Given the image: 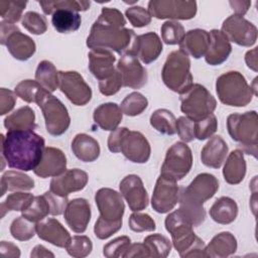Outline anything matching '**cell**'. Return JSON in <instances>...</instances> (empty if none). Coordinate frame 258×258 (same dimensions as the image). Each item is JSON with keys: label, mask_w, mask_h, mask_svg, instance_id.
I'll list each match as a JSON object with an SVG mask.
<instances>
[{"label": "cell", "mask_w": 258, "mask_h": 258, "mask_svg": "<svg viewBox=\"0 0 258 258\" xmlns=\"http://www.w3.org/2000/svg\"><path fill=\"white\" fill-rule=\"evenodd\" d=\"M45 149L44 139L33 130H12L1 134L2 169L4 161L10 168L21 171L34 170Z\"/></svg>", "instance_id": "cell-1"}, {"label": "cell", "mask_w": 258, "mask_h": 258, "mask_svg": "<svg viewBox=\"0 0 258 258\" xmlns=\"http://www.w3.org/2000/svg\"><path fill=\"white\" fill-rule=\"evenodd\" d=\"M219 189V180L211 173H200L184 188L180 189L179 208L181 215L194 227L205 222L206 211L204 203L212 199Z\"/></svg>", "instance_id": "cell-2"}, {"label": "cell", "mask_w": 258, "mask_h": 258, "mask_svg": "<svg viewBox=\"0 0 258 258\" xmlns=\"http://www.w3.org/2000/svg\"><path fill=\"white\" fill-rule=\"evenodd\" d=\"M137 36L134 30L126 28L125 25L109 22L98 17L87 37V46L91 49L114 50L120 55H135Z\"/></svg>", "instance_id": "cell-3"}, {"label": "cell", "mask_w": 258, "mask_h": 258, "mask_svg": "<svg viewBox=\"0 0 258 258\" xmlns=\"http://www.w3.org/2000/svg\"><path fill=\"white\" fill-rule=\"evenodd\" d=\"M108 148L113 153L121 152L134 163H146L151 153L146 137L141 132L131 131L126 127L111 131L108 137Z\"/></svg>", "instance_id": "cell-4"}, {"label": "cell", "mask_w": 258, "mask_h": 258, "mask_svg": "<svg viewBox=\"0 0 258 258\" xmlns=\"http://www.w3.org/2000/svg\"><path fill=\"white\" fill-rule=\"evenodd\" d=\"M227 129L231 138L246 154L257 157L258 117L256 111L234 113L227 118Z\"/></svg>", "instance_id": "cell-5"}, {"label": "cell", "mask_w": 258, "mask_h": 258, "mask_svg": "<svg viewBox=\"0 0 258 258\" xmlns=\"http://www.w3.org/2000/svg\"><path fill=\"white\" fill-rule=\"evenodd\" d=\"M216 92L219 100L231 107H245L256 96L245 77L237 71L221 75L216 81Z\"/></svg>", "instance_id": "cell-6"}, {"label": "cell", "mask_w": 258, "mask_h": 258, "mask_svg": "<svg viewBox=\"0 0 258 258\" xmlns=\"http://www.w3.org/2000/svg\"><path fill=\"white\" fill-rule=\"evenodd\" d=\"M161 78L164 85L172 92L179 95L186 92L194 84L188 55L180 49L171 51L163 64Z\"/></svg>", "instance_id": "cell-7"}, {"label": "cell", "mask_w": 258, "mask_h": 258, "mask_svg": "<svg viewBox=\"0 0 258 258\" xmlns=\"http://www.w3.org/2000/svg\"><path fill=\"white\" fill-rule=\"evenodd\" d=\"M35 103L42 111L45 129L48 134L59 136L67 132L71 124V118L67 107L60 100L43 89L39 93Z\"/></svg>", "instance_id": "cell-8"}, {"label": "cell", "mask_w": 258, "mask_h": 258, "mask_svg": "<svg viewBox=\"0 0 258 258\" xmlns=\"http://www.w3.org/2000/svg\"><path fill=\"white\" fill-rule=\"evenodd\" d=\"M179 99L181 112L194 122L213 114L217 107L214 96L201 84H192L186 92L180 95Z\"/></svg>", "instance_id": "cell-9"}, {"label": "cell", "mask_w": 258, "mask_h": 258, "mask_svg": "<svg viewBox=\"0 0 258 258\" xmlns=\"http://www.w3.org/2000/svg\"><path fill=\"white\" fill-rule=\"evenodd\" d=\"M0 42L6 45L15 59L21 61L29 59L36 50L35 42L31 37L22 33L16 25L5 21L0 23Z\"/></svg>", "instance_id": "cell-10"}, {"label": "cell", "mask_w": 258, "mask_h": 258, "mask_svg": "<svg viewBox=\"0 0 258 258\" xmlns=\"http://www.w3.org/2000/svg\"><path fill=\"white\" fill-rule=\"evenodd\" d=\"M192 166V153L184 142H175L166 151L160 168V175L180 180L188 174Z\"/></svg>", "instance_id": "cell-11"}, {"label": "cell", "mask_w": 258, "mask_h": 258, "mask_svg": "<svg viewBox=\"0 0 258 258\" xmlns=\"http://www.w3.org/2000/svg\"><path fill=\"white\" fill-rule=\"evenodd\" d=\"M148 12L157 19L188 20L197 14V2L188 0H151Z\"/></svg>", "instance_id": "cell-12"}, {"label": "cell", "mask_w": 258, "mask_h": 258, "mask_svg": "<svg viewBox=\"0 0 258 258\" xmlns=\"http://www.w3.org/2000/svg\"><path fill=\"white\" fill-rule=\"evenodd\" d=\"M165 229L170 234L172 245L179 256L184 253L198 237L194 232V226L179 213L178 210L170 213L164 221Z\"/></svg>", "instance_id": "cell-13"}, {"label": "cell", "mask_w": 258, "mask_h": 258, "mask_svg": "<svg viewBox=\"0 0 258 258\" xmlns=\"http://www.w3.org/2000/svg\"><path fill=\"white\" fill-rule=\"evenodd\" d=\"M58 88L76 106H85L92 99V89L78 72L59 71Z\"/></svg>", "instance_id": "cell-14"}, {"label": "cell", "mask_w": 258, "mask_h": 258, "mask_svg": "<svg viewBox=\"0 0 258 258\" xmlns=\"http://www.w3.org/2000/svg\"><path fill=\"white\" fill-rule=\"evenodd\" d=\"M221 31L229 41L240 46L250 47L257 40V27L243 16L237 14H233L224 20Z\"/></svg>", "instance_id": "cell-15"}, {"label": "cell", "mask_w": 258, "mask_h": 258, "mask_svg": "<svg viewBox=\"0 0 258 258\" xmlns=\"http://www.w3.org/2000/svg\"><path fill=\"white\" fill-rule=\"evenodd\" d=\"M180 187L178 186L176 180L159 175L153 189L151 207L156 213H168L178 203Z\"/></svg>", "instance_id": "cell-16"}, {"label": "cell", "mask_w": 258, "mask_h": 258, "mask_svg": "<svg viewBox=\"0 0 258 258\" xmlns=\"http://www.w3.org/2000/svg\"><path fill=\"white\" fill-rule=\"evenodd\" d=\"M95 203L102 220L111 223L122 222L125 205L121 194L109 187H102L95 195Z\"/></svg>", "instance_id": "cell-17"}, {"label": "cell", "mask_w": 258, "mask_h": 258, "mask_svg": "<svg viewBox=\"0 0 258 258\" xmlns=\"http://www.w3.org/2000/svg\"><path fill=\"white\" fill-rule=\"evenodd\" d=\"M120 194L132 212H140L148 206V195L142 179L136 174L126 175L119 184Z\"/></svg>", "instance_id": "cell-18"}, {"label": "cell", "mask_w": 258, "mask_h": 258, "mask_svg": "<svg viewBox=\"0 0 258 258\" xmlns=\"http://www.w3.org/2000/svg\"><path fill=\"white\" fill-rule=\"evenodd\" d=\"M117 71L121 75L124 87L140 89L147 83V72L136 55H121L117 63Z\"/></svg>", "instance_id": "cell-19"}, {"label": "cell", "mask_w": 258, "mask_h": 258, "mask_svg": "<svg viewBox=\"0 0 258 258\" xmlns=\"http://www.w3.org/2000/svg\"><path fill=\"white\" fill-rule=\"evenodd\" d=\"M89 180L86 171L73 168L68 169L57 176H53L50 180L49 190L61 197H68L70 194L85 188Z\"/></svg>", "instance_id": "cell-20"}, {"label": "cell", "mask_w": 258, "mask_h": 258, "mask_svg": "<svg viewBox=\"0 0 258 258\" xmlns=\"http://www.w3.org/2000/svg\"><path fill=\"white\" fill-rule=\"evenodd\" d=\"M63 217L68 226L75 233H84L91 220L90 203L83 198L70 201L63 212Z\"/></svg>", "instance_id": "cell-21"}, {"label": "cell", "mask_w": 258, "mask_h": 258, "mask_svg": "<svg viewBox=\"0 0 258 258\" xmlns=\"http://www.w3.org/2000/svg\"><path fill=\"white\" fill-rule=\"evenodd\" d=\"M67 170V157L64 153L55 147H45L42 158L36 168L33 170L34 173L41 177H53L60 175Z\"/></svg>", "instance_id": "cell-22"}, {"label": "cell", "mask_w": 258, "mask_h": 258, "mask_svg": "<svg viewBox=\"0 0 258 258\" xmlns=\"http://www.w3.org/2000/svg\"><path fill=\"white\" fill-rule=\"evenodd\" d=\"M35 232L38 238L59 248H67L72 238L59 221L53 218H44L37 222L35 224Z\"/></svg>", "instance_id": "cell-23"}, {"label": "cell", "mask_w": 258, "mask_h": 258, "mask_svg": "<svg viewBox=\"0 0 258 258\" xmlns=\"http://www.w3.org/2000/svg\"><path fill=\"white\" fill-rule=\"evenodd\" d=\"M89 70L92 75L99 81L104 80L114 74L116 69L114 63L116 56L109 49L95 48L88 53Z\"/></svg>", "instance_id": "cell-24"}, {"label": "cell", "mask_w": 258, "mask_h": 258, "mask_svg": "<svg viewBox=\"0 0 258 258\" xmlns=\"http://www.w3.org/2000/svg\"><path fill=\"white\" fill-rule=\"evenodd\" d=\"M211 42L205 60L210 66H220L225 62L232 52V45L226 35L218 29L210 31Z\"/></svg>", "instance_id": "cell-25"}, {"label": "cell", "mask_w": 258, "mask_h": 258, "mask_svg": "<svg viewBox=\"0 0 258 258\" xmlns=\"http://www.w3.org/2000/svg\"><path fill=\"white\" fill-rule=\"evenodd\" d=\"M211 42L210 32L205 29H190L188 30L179 43L180 50L195 58L205 56Z\"/></svg>", "instance_id": "cell-26"}, {"label": "cell", "mask_w": 258, "mask_h": 258, "mask_svg": "<svg viewBox=\"0 0 258 258\" xmlns=\"http://www.w3.org/2000/svg\"><path fill=\"white\" fill-rule=\"evenodd\" d=\"M228 145L219 135L212 137L201 151V160L204 165L220 168L228 155Z\"/></svg>", "instance_id": "cell-27"}, {"label": "cell", "mask_w": 258, "mask_h": 258, "mask_svg": "<svg viewBox=\"0 0 258 258\" xmlns=\"http://www.w3.org/2000/svg\"><path fill=\"white\" fill-rule=\"evenodd\" d=\"M162 42L155 32H147L137 36L135 55L145 64L156 60L162 51Z\"/></svg>", "instance_id": "cell-28"}, {"label": "cell", "mask_w": 258, "mask_h": 258, "mask_svg": "<svg viewBox=\"0 0 258 258\" xmlns=\"http://www.w3.org/2000/svg\"><path fill=\"white\" fill-rule=\"evenodd\" d=\"M95 123L105 131H114L122 121L123 113L116 103H104L94 110Z\"/></svg>", "instance_id": "cell-29"}, {"label": "cell", "mask_w": 258, "mask_h": 258, "mask_svg": "<svg viewBox=\"0 0 258 258\" xmlns=\"http://www.w3.org/2000/svg\"><path fill=\"white\" fill-rule=\"evenodd\" d=\"M72 151L83 162H93L100 156V145L91 135L77 134L72 141Z\"/></svg>", "instance_id": "cell-30"}, {"label": "cell", "mask_w": 258, "mask_h": 258, "mask_svg": "<svg viewBox=\"0 0 258 258\" xmlns=\"http://www.w3.org/2000/svg\"><path fill=\"white\" fill-rule=\"evenodd\" d=\"M237 240L230 232L217 234L205 247L206 257L224 258L234 254L237 250Z\"/></svg>", "instance_id": "cell-31"}, {"label": "cell", "mask_w": 258, "mask_h": 258, "mask_svg": "<svg viewBox=\"0 0 258 258\" xmlns=\"http://www.w3.org/2000/svg\"><path fill=\"white\" fill-rule=\"evenodd\" d=\"M246 168L244 152L241 149H235L228 155L224 164V179L230 184H238L244 179Z\"/></svg>", "instance_id": "cell-32"}, {"label": "cell", "mask_w": 258, "mask_h": 258, "mask_svg": "<svg viewBox=\"0 0 258 258\" xmlns=\"http://www.w3.org/2000/svg\"><path fill=\"white\" fill-rule=\"evenodd\" d=\"M1 194L3 197L6 191H24L34 187V180L24 172L16 170H7L1 176Z\"/></svg>", "instance_id": "cell-33"}, {"label": "cell", "mask_w": 258, "mask_h": 258, "mask_svg": "<svg viewBox=\"0 0 258 258\" xmlns=\"http://www.w3.org/2000/svg\"><path fill=\"white\" fill-rule=\"evenodd\" d=\"M210 216L218 224H231L238 216V206L233 199L221 197L211 207Z\"/></svg>", "instance_id": "cell-34"}, {"label": "cell", "mask_w": 258, "mask_h": 258, "mask_svg": "<svg viewBox=\"0 0 258 258\" xmlns=\"http://www.w3.org/2000/svg\"><path fill=\"white\" fill-rule=\"evenodd\" d=\"M4 126L7 131L33 130L36 128L34 111L29 106L20 107L4 119Z\"/></svg>", "instance_id": "cell-35"}, {"label": "cell", "mask_w": 258, "mask_h": 258, "mask_svg": "<svg viewBox=\"0 0 258 258\" xmlns=\"http://www.w3.org/2000/svg\"><path fill=\"white\" fill-rule=\"evenodd\" d=\"M51 23L59 33H70L78 30L82 23L81 15L71 9H58L52 13Z\"/></svg>", "instance_id": "cell-36"}, {"label": "cell", "mask_w": 258, "mask_h": 258, "mask_svg": "<svg viewBox=\"0 0 258 258\" xmlns=\"http://www.w3.org/2000/svg\"><path fill=\"white\" fill-rule=\"evenodd\" d=\"M35 81L46 91L52 93L58 88V72L49 60H42L35 71Z\"/></svg>", "instance_id": "cell-37"}, {"label": "cell", "mask_w": 258, "mask_h": 258, "mask_svg": "<svg viewBox=\"0 0 258 258\" xmlns=\"http://www.w3.org/2000/svg\"><path fill=\"white\" fill-rule=\"evenodd\" d=\"M150 125L159 133L173 135L176 133V118L167 109H157L150 116Z\"/></svg>", "instance_id": "cell-38"}, {"label": "cell", "mask_w": 258, "mask_h": 258, "mask_svg": "<svg viewBox=\"0 0 258 258\" xmlns=\"http://www.w3.org/2000/svg\"><path fill=\"white\" fill-rule=\"evenodd\" d=\"M44 14L49 15L58 9H71L76 12L87 11L90 6V1L84 0H54V1H38Z\"/></svg>", "instance_id": "cell-39"}, {"label": "cell", "mask_w": 258, "mask_h": 258, "mask_svg": "<svg viewBox=\"0 0 258 258\" xmlns=\"http://www.w3.org/2000/svg\"><path fill=\"white\" fill-rule=\"evenodd\" d=\"M33 198L34 196L30 192L16 191L14 194H10L6 198V200L1 203V206H0L1 218H3L5 214L9 211L23 212L31 204Z\"/></svg>", "instance_id": "cell-40"}, {"label": "cell", "mask_w": 258, "mask_h": 258, "mask_svg": "<svg viewBox=\"0 0 258 258\" xmlns=\"http://www.w3.org/2000/svg\"><path fill=\"white\" fill-rule=\"evenodd\" d=\"M143 243L148 248L150 257L165 258L171 250V243L165 236L161 234H152L144 238Z\"/></svg>", "instance_id": "cell-41"}, {"label": "cell", "mask_w": 258, "mask_h": 258, "mask_svg": "<svg viewBox=\"0 0 258 258\" xmlns=\"http://www.w3.org/2000/svg\"><path fill=\"white\" fill-rule=\"evenodd\" d=\"M50 215V206L44 195L33 198L31 204L22 212V216L27 220L37 223Z\"/></svg>", "instance_id": "cell-42"}, {"label": "cell", "mask_w": 258, "mask_h": 258, "mask_svg": "<svg viewBox=\"0 0 258 258\" xmlns=\"http://www.w3.org/2000/svg\"><path fill=\"white\" fill-rule=\"evenodd\" d=\"M147 106L148 100L146 97L138 92H133L124 98V100L121 102L120 108L123 114L134 117L143 113Z\"/></svg>", "instance_id": "cell-43"}, {"label": "cell", "mask_w": 258, "mask_h": 258, "mask_svg": "<svg viewBox=\"0 0 258 258\" xmlns=\"http://www.w3.org/2000/svg\"><path fill=\"white\" fill-rule=\"evenodd\" d=\"M27 4V1H12L1 0L0 1V15L2 21L14 24L20 20L22 12Z\"/></svg>", "instance_id": "cell-44"}, {"label": "cell", "mask_w": 258, "mask_h": 258, "mask_svg": "<svg viewBox=\"0 0 258 258\" xmlns=\"http://www.w3.org/2000/svg\"><path fill=\"white\" fill-rule=\"evenodd\" d=\"M35 233V225H33V222L23 216L14 219L10 225V234L18 241H28Z\"/></svg>", "instance_id": "cell-45"}, {"label": "cell", "mask_w": 258, "mask_h": 258, "mask_svg": "<svg viewBox=\"0 0 258 258\" xmlns=\"http://www.w3.org/2000/svg\"><path fill=\"white\" fill-rule=\"evenodd\" d=\"M160 31L163 42L169 45L179 44L185 34L183 26L178 21L174 20L165 21L161 25Z\"/></svg>", "instance_id": "cell-46"}, {"label": "cell", "mask_w": 258, "mask_h": 258, "mask_svg": "<svg viewBox=\"0 0 258 258\" xmlns=\"http://www.w3.org/2000/svg\"><path fill=\"white\" fill-rule=\"evenodd\" d=\"M66 249L70 256L75 258H84L92 252L93 244L89 237L85 235H77L71 238Z\"/></svg>", "instance_id": "cell-47"}, {"label": "cell", "mask_w": 258, "mask_h": 258, "mask_svg": "<svg viewBox=\"0 0 258 258\" xmlns=\"http://www.w3.org/2000/svg\"><path fill=\"white\" fill-rule=\"evenodd\" d=\"M21 24L26 30L35 35L43 34L47 30V21L45 16L35 11L26 12L22 16Z\"/></svg>", "instance_id": "cell-48"}, {"label": "cell", "mask_w": 258, "mask_h": 258, "mask_svg": "<svg viewBox=\"0 0 258 258\" xmlns=\"http://www.w3.org/2000/svg\"><path fill=\"white\" fill-rule=\"evenodd\" d=\"M43 88L36 82L32 80H23L18 83L14 89L17 97L26 103H35L39 93Z\"/></svg>", "instance_id": "cell-49"}, {"label": "cell", "mask_w": 258, "mask_h": 258, "mask_svg": "<svg viewBox=\"0 0 258 258\" xmlns=\"http://www.w3.org/2000/svg\"><path fill=\"white\" fill-rule=\"evenodd\" d=\"M129 228L133 232H152L156 229L154 220L148 214L134 212L129 217Z\"/></svg>", "instance_id": "cell-50"}, {"label": "cell", "mask_w": 258, "mask_h": 258, "mask_svg": "<svg viewBox=\"0 0 258 258\" xmlns=\"http://www.w3.org/2000/svg\"><path fill=\"white\" fill-rule=\"evenodd\" d=\"M218 129V121L214 114L205 119L195 122V137L199 140H206L212 137Z\"/></svg>", "instance_id": "cell-51"}, {"label": "cell", "mask_w": 258, "mask_h": 258, "mask_svg": "<svg viewBox=\"0 0 258 258\" xmlns=\"http://www.w3.org/2000/svg\"><path fill=\"white\" fill-rule=\"evenodd\" d=\"M131 244V240L128 236H121L113 239L103 247V254L107 258H119L123 257L125 251Z\"/></svg>", "instance_id": "cell-52"}, {"label": "cell", "mask_w": 258, "mask_h": 258, "mask_svg": "<svg viewBox=\"0 0 258 258\" xmlns=\"http://www.w3.org/2000/svg\"><path fill=\"white\" fill-rule=\"evenodd\" d=\"M125 15L129 22L137 28L144 27L151 22L150 13L142 6H132L127 8Z\"/></svg>", "instance_id": "cell-53"}, {"label": "cell", "mask_w": 258, "mask_h": 258, "mask_svg": "<svg viewBox=\"0 0 258 258\" xmlns=\"http://www.w3.org/2000/svg\"><path fill=\"white\" fill-rule=\"evenodd\" d=\"M123 86V81L120 73L117 71L114 72L110 77L99 81V91L104 96H112L119 92Z\"/></svg>", "instance_id": "cell-54"}, {"label": "cell", "mask_w": 258, "mask_h": 258, "mask_svg": "<svg viewBox=\"0 0 258 258\" xmlns=\"http://www.w3.org/2000/svg\"><path fill=\"white\" fill-rule=\"evenodd\" d=\"M122 223L123 222H119V223L106 222L99 217L94 226V233L96 237L101 240L108 239L109 237L117 233L122 228Z\"/></svg>", "instance_id": "cell-55"}, {"label": "cell", "mask_w": 258, "mask_h": 258, "mask_svg": "<svg viewBox=\"0 0 258 258\" xmlns=\"http://www.w3.org/2000/svg\"><path fill=\"white\" fill-rule=\"evenodd\" d=\"M176 132L179 138L184 142H191L195 137V122L185 116L176 119Z\"/></svg>", "instance_id": "cell-56"}, {"label": "cell", "mask_w": 258, "mask_h": 258, "mask_svg": "<svg viewBox=\"0 0 258 258\" xmlns=\"http://www.w3.org/2000/svg\"><path fill=\"white\" fill-rule=\"evenodd\" d=\"M43 195L45 196V198L47 199V201L49 203L50 215L59 216L64 212V210L69 204L68 197H61V196L55 195L50 190L45 191Z\"/></svg>", "instance_id": "cell-57"}, {"label": "cell", "mask_w": 258, "mask_h": 258, "mask_svg": "<svg viewBox=\"0 0 258 258\" xmlns=\"http://www.w3.org/2000/svg\"><path fill=\"white\" fill-rule=\"evenodd\" d=\"M16 94L8 89H0V115L9 113L15 106Z\"/></svg>", "instance_id": "cell-58"}, {"label": "cell", "mask_w": 258, "mask_h": 258, "mask_svg": "<svg viewBox=\"0 0 258 258\" xmlns=\"http://www.w3.org/2000/svg\"><path fill=\"white\" fill-rule=\"evenodd\" d=\"M124 258H132V257H150L148 248L144 243H134L130 244L128 249L125 251Z\"/></svg>", "instance_id": "cell-59"}, {"label": "cell", "mask_w": 258, "mask_h": 258, "mask_svg": "<svg viewBox=\"0 0 258 258\" xmlns=\"http://www.w3.org/2000/svg\"><path fill=\"white\" fill-rule=\"evenodd\" d=\"M205 243L204 241L200 238L197 237L194 244L184 252L180 255L182 258H187V257H206L205 254Z\"/></svg>", "instance_id": "cell-60"}, {"label": "cell", "mask_w": 258, "mask_h": 258, "mask_svg": "<svg viewBox=\"0 0 258 258\" xmlns=\"http://www.w3.org/2000/svg\"><path fill=\"white\" fill-rule=\"evenodd\" d=\"M0 253L3 257H11V258L20 257L19 248L15 244H13L12 242L1 241V243H0Z\"/></svg>", "instance_id": "cell-61"}, {"label": "cell", "mask_w": 258, "mask_h": 258, "mask_svg": "<svg viewBox=\"0 0 258 258\" xmlns=\"http://www.w3.org/2000/svg\"><path fill=\"white\" fill-rule=\"evenodd\" d=\"M229 4L235 11V14L244 16L251 6V1H230Z\"/></svg>", "instance_id": "cell-62"}, {"label": "cell", "mask_w": 258, "mask_h": 258, "mask_svg": "<svg viewBox=\"0 0 258 258\" xmlns=\"http://www.w3.org/2000/svg\"><path fill=\"white\" fill-rule=\"evenodd\" d=\"M245 61H246V64L249 69L253 70L254 72H257V66H258V62H257V47H255L251 50H248L246 52Z\"/></svg>", "instance_id": "cell-63"}, {"label": "cell", "mask_w": 258, "mask_h": 258, "mask_svg": "<svg viewBox=\"0 0 258 258\" xmlns=\"http://www.w3.org/2000/svg\"><path fill=\"white\" fill-rule=\"evenodd\" d=\"M31 258H39V257H54L53 253L49 252L44 246L42 245H37L35 246L31 253H30Z\"/></svg>", "instance_id": "cell-64"}]
</instances>
